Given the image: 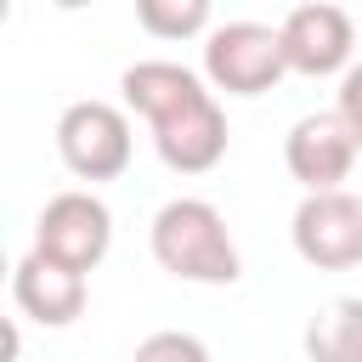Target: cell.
I'll return each mask as SVG.
<instances>
[{
  "label": "cell",
  "mask_w": 362,
  "mask_h": 362,
  "mask_svg": "<svg viewBox=\"0 0 362 362\" xmlns=\"http://www.w3.org/2000/svg\"><path fill=\"white\" fill-rule=\"evenodd\" d=\"M147 243H153V260L181 283H238L243 277L238 243H232L221 209L204 198H170L153 215Z\"/></svg>",
  "instance_id": "2"
},
{
  "label": "cell",
  "mask_w": 362,
  "mask_h": 362,
  "mask_svg": "<svg viewBox=\"0 0 362 362\" xmlns=\"http://www.w3.org/2000/svg\"><path fill=\"white\" fill-rule=\"evenodd\" d=\"M334 113L345 119V130H351V141H356V153H362V62L345 68V79H339V107H334Z\"/></svg>",
  "instance_id": "13"
},
{
  "label": "cell",
  "mask_w": 362,
  "mask_h": 362,
  "mask_svg": "<svg viewBox=\"0 0 362 362\" xmlns=\"http://www.w3.org/2000/svg\"><path fill=\"white\" fill-rule=\"evenodd\" d=\"M294 255L317 272H345L362 260V198L339 192H305L294 209Z\"/></svg>",
  "instance_id": "6"
},
{
  "label": "cell",
  "mask_w": 362,
  "mask_h": 362,
  "mask_svg": "<svg viewBox=\"0 0 362 362\" xmlns=\"http://www.w3.org/2000/svg\"><path fill=\"white\" fill-rule=\"evenodd\" d=\"M283 164L305 192H339V181L356 164V141L339 113H305L283 141Z\"/></svg>",
  "instance_id": "8"
},
{
  "label": "cell",
  "mask_w": 362,
  "mask_h": 362,
  "mask_svg": "<svg viewBox=\"0 0 362 362\" xmlns=\"http://www.w3.org/2000/svg\"><path fill=\"white\" fill-rule=\"evenodd\" d=\"M283 57H288V74H305V79H322V74H339L351 68V45H356V28L339 6L328 0H311V6H294L283 23Z\"/></svg>",
  "instance_id": "7"
},
{
  "label": "cell",
  "mask_w": 362,
  "mask_h": 362,
  "mask_svg": "<svg viewBox=\"0 0 362 362\" xmlns=\"http://www.w3.org/2000/svg\"><path fill=\"white\" fill-rule=\"evenodd\" d=\"M130 362H209V345L198 334H181V328H158L136 345Z\"/></svg>",
  "instance_id": "12"
},
{
  "label": "cell",
  "mask_w": 362,
  "mask_h": 362,
  "mask_svg": "<svg viewBox=\"0 0 362 362\" xmlns=\"http://www.w3.org/2000/svg\"><path fill=\"white\" fill-rule=\"evenodd\" d=\"M57 153H62V164L79 181H119L130 170L136 136H130V119L113 102L90 96V102L62 107V119H57Z\"/></svg>",
  "instance_id": "4"
},
{
  "label": "cell",
  "mask_w": 362,
  "mask_h": 362,
  "mask_svg": "<svg viewBox=\"0 0 362 362\" xmlns=\"http://www.w3.org/2000/svg\"><path fill=\"white\" fill-rule=\"evenodd\" d=\"M11 300L23 317H34L40 328H68L79 311H85V277L45 260L40 249H28L17 266H11Z\"/></svg>",
  "instance_id": "9"
},
{
  "label": "cell",
  "mask_w": 362,
  "mask_h": 362,
  "mask_svg": "<svg viewBox=\"0 0 362 362\" xmlns=\"http://www.w3.org/2000/svg\"><path fill=\"white\" fill-rule=\"evenodd\" d=\"M34 249L45 260L79 272V277L96 272L102 255L113 249V215H107V204L96 192H79V187L74 192H57L40 209V221H34Z\"/></svg>",
  "instance_id": "5"
},
{
  "label": "cell",
  "mask_w": 362,
  "mask_h": 362,
  "mask_svg": "<svg viewBox=\"0 0 362 362\" xmlns=\"http://www.w3.org/2000/svg\"><path fill=\"white\" fill-rule=\"evenodd\" d=\"M119 90L153 124V147L175 175H204L226 158V113L192 68H181V62H130Z\"/></svg>",
  "instance_id": "1"
},
{
  "label": "cell",
  "mask_w": 362,
  "mask_h": 362,
  "mask_svg": "<svg viewBox=\"0 0 362 362\" xmlns=\"http://www.w3.org/2000/svg\"><path fill=\"white\" fill-rule=\"evenodd\" d=\"M204 74L226 96H260L288 74L283 34L266 23H221L204 40Z\"/></svg>",
  "instance_id": "3"
},
{
  "label": "cell",
  "mask_w": 362,
  "mask_h": 362,
  "mask_svg": "<svg viewBox=\"0 0 362 362\" xmlns=\"http://www.w3.org/2000/svg\"><path fill=\"white\" fill-rule=\"evenodd\" d=\"M136 23L153 40H192L209 28V0H136Z\"/></svg>",
  "instance_id": "11"
},
{
  "label": "cell",
  "mask_w": 362,
  "mask_h": 362,
  "mask_svg": "<svg viewBox=\"0 0 362 362\" xmlns=\"http://www.w3.org/2000/svg\"><path fill=\"white\" fill-rule=\"evenodd\" d=\"M17 351H23V339H17V322H6V362H17Z\"/></svg>",
  "instance_id": "14"
},
{
  "label": "cell",
  "mask_w": 362,
  "mask_h": 362,
  "mask_svg": "<svg viewBox=\"0 0 362 362\" xmlns=\"http://www.w3.org/2000/svg\"><path fill=\"white\" fill-rule=\"evenodd\" d=\"M305 356L311 362H362V300L339 294L305 322Z\"/></svg>",
  "instance_id": "10"
}]
</instances>
